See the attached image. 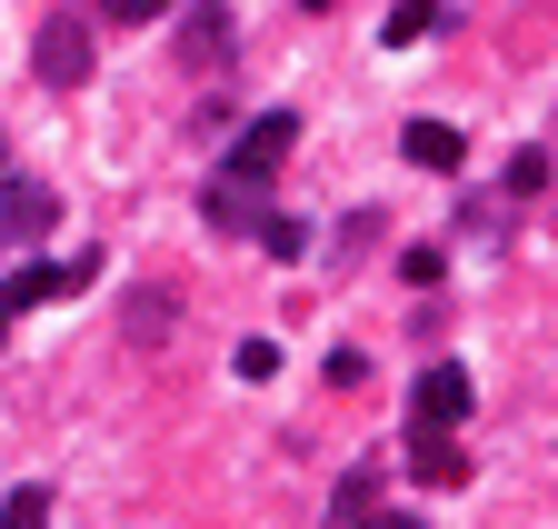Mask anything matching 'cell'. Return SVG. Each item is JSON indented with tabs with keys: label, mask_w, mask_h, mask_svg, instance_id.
Wrapping results in <instances>:
<instances>
[{
	"label": "cell",
	"mask_w": 558,
	"mask_h": 529,
	"mask_svg": "<svg viewBox=\"0 0 558 529\" xmlns=\"http://www.w3.org/2000/svg\"><path fill=\"white\" fill-rule=\"evenodd\" d=\"M478 400H469V370L459 360H429L418 370V389H409V430H459Z\"/></svg>",
	"instance_id": "obj_3"
},
{
	"label": "cell",
	"mask_w": 558,
	"mask_h": 529,
	"mask_svg": "<svg viewBox=\"0 0 558 529\" xmlns=\"http://www.w3.org/2000/svg\"><path fill=\"white\" fill-rule=\"evenodd\" d=\"M170 0H100V21H120V31H140V21H160Z\"/></svg>",
	"instance_id": "obj_15"
},
{
	"label": "cell",
	"mask_w": 558,
	"mask_h": 529,
	"mask_svg": "<svg viewBox=\"0 0 558 529\" xmlns=\"http://www.w3.org/2000/svg\"><path fill=\"white\" fill-rule=\"evenodd\" d=\"M180 50H190V71H220V60H230V21H220V11H190Z\"/></svg>",
	"instance_id": "obj_10"
},
{
	"label": "cell",
	"mask_w": 558,
	"mask_h": 529,
	"mask_svg": "<svg viewBox=\"0 0 558 529\" xmlns=\"http://www.w3.org/2000/svg\"><path fill=\"white\" fill-rule=\"evenodd\" d=\"M439 21H449V11H439V0H399V11L379 21V40H389V50H409V40H429Z\"/></svg>",
	"instance_id": "obj_11"
},
{
	"label": "cell",
	"mask_w": 558,
	"mask_h": 529,
	"mask_svg": "<svg viewBox=\"0 0 558 529\" xmlns=\"http://www.w3.org/2000/svg\"><path fill=\"white\" fill-rule=\"evenodd\" d=\"M0 529H50V490H11L0 500Z\"/></svg>",
	"instance_id": "obj_13"
},
{
	"label": "cell",
	"mask_w": 558,
	"mask_h": 529,
	"mask_svg": "<svg viewBox=\"0 0 558 529\" xmlns=\"http://www.w3.org/2000/svg\"><path fill=\"white\" fill-rule=\"evenodd\" d=\"M90 60H100V40H90V21H81V11H50V21H40L31 71H40L50 91H81V81H90Z\"/></svg>",
	"instance_id": "obj_1"
},
{
	"label": "cell",
	"mask_w": 558,
	"mask_h": 529,
	"mask_svg": "<svg viewBox=\"0 0 558 529\" xmlns=\"http://www.w3.org/2000/svg\"><path fill=\"white\" fill-rule=\"evenodd\" d=\"M250 240H259V250H269V260H279V270H290V260H310V230H300V220H290V211H269V220H259V230H250Z\"/></svg>",
	"instance_id": "obj_12"
},
{
	"label": "cell",
	"mask_w": 558,
	"mask_h": 529,
	"mask_svg": "<svg viewBox=\"0 0 558 529\" xmlns=\"http://www.w3.org/2000/svg\"><path fill=\"white\" fill-rule=\"evenodd\" d=\"M329 529H379V480H369V470H349V480H339Z\"/></svg>",
	"instance_id": "obj_9"
},
{
	"label": "cell",
	"mask_w": 558,
	"mask_h": 529,
	"mask_svg": "<svg viewBox=\"0 0 558 529\" xmlns=\"http://www.w3.org/2000/svg\"><path fill=\"white\" fill-rule=\"evenodd\" d=\"M538 190H548V151H519L509 160V201H538Z\"/></svg>",
	"instance_id": "obj_14"
},
{
	"label": "cell",
	"mask_w": 558,
	"mask_h": 529,
	"mask_svg": "<svg viewBox=\"0 0 558 529\" xmlns=\"http://www.w3.org/2000/svg\"><path fill=\"white\" fill-rule=\"evenodd\" d=\"M50 230H60V190L0 170V240H50Z\"/></svg>",
	"instance_id": "obj_4"
},
{
	"label": "cell",
	"mask_w": 558,
	"mask_h": 529,
	"mask_svg": "<svg viewBox=\"0 0 558 529\" xmlns=\"http://www.w3.org/2000/svg\"><path fill=\"white\" fill-rule=\"evenodd\" d=\"M199 211L220 220V230H259V220H269V211H259V180H230V170L209 180V201H199Z\"/></svg>",
	"instance_id": "obj_8"
},
{
	"label": "cell",
	"mask_w": 558,
	"mask_h": 529,
	"mask_svg": "<svg viewBox=\"0 0 558 529\" xmlns=\"http://www.w3.org/2000/svg\"><path fill=\"white\" fill-rule=\"evenodd\" d=\"M120 320H130V350H170L180 300H170V290H130V300H120Z\"/></svg>",
	"instance_id": "obj_7"
},
{
	"label": "cell",
	"mask_w": 558,
	"mask_h": 529,
	"mask_svg": "<svg viewBox=\"0 0 558 529\" xmlns=\"http://www.w3.org/2000/svg\"><path fill=\"white\" fill-rule=\"evenodd\" d=\"M399 151H409L418 170H439V180H449V170L469 160V141H459V130H449V120H409V130H399Z\"/></svg>",
	"instance_id": "obj_5"
},
{
	"label": "cell",
	"mask_w": 558,
	"mask_h": 529,
	"mask_svg": "<svg viewBox=\"0 0 558 529\" xmlns=\"http://www.w3.org/2000/svg\"><path fill=\"white\" fill-rule=\"evenodd\" d=\"M290 151H300V110H259V120L240 130V141H230V160H220V170H230V180H259V190H269Z\"/></svg>",
	"instance_id": "obj_2"
},
{
	"label": "cell",
	"mask_w": 558,
	"mask_h": 529,
	"mask_svg": "<svg viewBox=\"0 0 558 529\" xmlns=\"http://www.w3.org/2000/svg\"><path fill=\"white\" fill-rule=\"evenodd\" d=\"M300 11H329V0H300Z\"/></svg>",
	"instance_id": "obj_18"
},
{
	"label": "cell",
	"mask_w": 558,
	"mask_h": 529,
	"mask_svg": "<svg viewBox=\"0 0 558 529\" xmlns=\"http://www.w3.org/2000/svg\"><path fill=\"white\" fill-rule=\"evenodd\" d=\"M379 529H418V519H409V509H379Z\"/></svg>",
	"instance_id": "obj_17"
},
{
	"label": "cell",
	"mask_w": 558,
	"mask_h": 529,
	"mask_svg": "<svg viewBox=\"0 0 558 529\" xmlns=\"http://www.w3.org/2000/svg\"><path fill=\"white\" fill-rule=\"evenodd\" d=\"M230 370H240V380H269V370H279V340H240V360H230Z\"/></svg>",
	"instance_id": "obj_16"
},
{
	"label": "cell",
	"mask_w": 558,
	"mask_h": 529,
	"mask_svg": "<svg viewBox=\"0 0 558 529\" xmlns=\"http://www.w3.org/2000/svg\"><path fill=\"white\" fill-rule=\"evenodd\" d=\"M409 470L429 480V490H459V480H469V459H459L449 430H409Z\"/></svg>",
	"instance_id": "obj_6"
}]
</instances>
